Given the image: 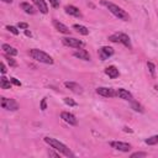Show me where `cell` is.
<instances>
[{"label":"cell","mask_w":158,"mask_h":158,"mask_svg":"<svg viewBox=\"0 0 158 158\" xmlns=\"http://www.w3.org/2000/svg\"><path fill=\"white\" fill-rule=\"evenodd\" d=\"M101 4H102L104 6H106V7L109 9V11H110L112 15H115L117 19H120V20H122V21H128V20H130V15H128V14H127L122 7H120V6L115 5L114 2H110V1L102 0V1H101Z\"/></svg>","instance_id":"6da1fadb"},{"label":"cell","mask_w":158,"mask_h":158,"mask_svg":"<svg viewBox=\"0 0 158 158\" xmlns=\"http://www.w3.org/2000/svg\"><path fill=\"white\" fill-rule=\"evenodd\" d=\"M44 142L47 144H49L52 148H54L56 151H58L59 153H62L65 157H74V154L70 152V149L62 142H59L58 139L53 138V137H44Z\"/></svg>","instance_id":"7a4b0ae2"},{"label":"cell","mask_w":158,"mask_h":158,"mask_svg":"<svg viewBox=\"0 0 158 158\" xmlns=\"http://www.w3.org/2000/svg\"><path fill=\"white\" fill-rule=\"evenodd\" d=\"M30 56L37 60V62H41V63H46V64H53V58L47 54L46 52L41 51V49H37V48H32L30 49Z\"/></svg>","instance_id":"3957f363"},{"label":"cell","mask_w":158,"mask_h":158,"mask_svg":"<svg viewBox=\"0 0 158 158\" xmlns=\"http://www.w3.org/2000/svg\"><path fill=\"white\" fill-rule=\"evenodd\" d=\"M109 40L111 42H120L122 43L125 47L127 48H132V44H131V41H130V37L126 35V33H122V32H118V33H114L111 36H109Z\"/></svg>","instance_id":"277c9868"},{"label":"cell","mask_w":158,"mask_h":158,"mask_svg":"<svg viewBox=\"0 0 158 158\" xmlns=\"http://www.w3.org/2000/svg\"><path fill=\"white\" fill-rule=\"evenodd\" d=\"M62 42H63V44L64 46H67V47H72V48H83V46H84V43H83V41H80V40H78V38H74V37H63L62 38Z\"/></svg>","instance_id":"5b68a950"},{"label":"cell","mask_w":158,"mask_h":158,"mask_svg":"<svg viewBox=\"0 0 158 158\" xmlns=\"http://www.w3.org/2000/svg\"><path fill=\"white\" fill-rule=\"evenodd\" d=\"M1 107L5 110H9V111H16L19 109V104L14 99L1 98Z\"/></svg>","instance_id":"8992f818"},{"label":"cell","mask_w":158,"mask_h":158,"mask_svg":"<svg viewBox=\"0 0 158 158\" xmlns=\"http://www.w3.org/2000/svg\"><path fill=\"white\" fill-rule=\"evenodd\" d=\"M110 146L116 149V151H121V152H128L131 149V144L126 143V142H121V141H111Z\"/></svg>","instance_id":"52a82bcc"},{"label":"cell","mask_w":158,"mask_h":158,"mask_svg":"<svg viewBox=\"0 0 158 158\" xmlns=\"http://www.w3.org/2000/svg\"><path fill=\"white\" fill-rule=\"evenodd\" d=\"M96 93L99 95H101V96H105V98H114V96H116V91L112 88L101 86V88H98L96 89Z\"/></svg>","instance_id":"ba28073f"},{"label":"cell","mask_w":158,"mask_h":158,"mask_svg":"<svg viewBox=\"0 0 158 158\" xmlns=\"http://www.w3.org/2000/svg\"><path fill=\"white\" fill-rule=\"evenodd\" d=\"M114 54V48L109 47V46H104L99 49V57L101 58V60L107 59L109 57H111Z\"/></svg>","instance_id":"9c48e42d"},{"label":"cell","mask_w":158,"mask_h":158,"mask_svg":"<svg viewBox=\"0 0 158 158\" xmlns=\"http://www.w3.org/2000/svg\"><path fill=\"white\" fill-rule=\"evenodd\" d=\"M60 117L63 118V121H65L67 123H69V125H72V126L78 125V120H77V117H75L73 114H70V112L63 111V112L60 114Z\"/></svg>","instance_id":"30bf717a"},{"label":"cell","mask_w":158,"mask_h":158,"mask_svg":"<svg viewBox=\"0 0 158 158\" xmlns=\"http://www.w3.org/2000/svg\"><path fill=\"white\" fill-rule=\"evenodd\" d=\"M64 86L68 88L69 90H72V91L75 93V94H81V93H83V86L79 85V84L75 83V81H64Z\"/></svg>","instance_id":"8fae6325"},{"label":"cell","mask_w":158,"mask_h":158,"mask_svg":"<svg viewBox=\"0 0 158 158\" xmlns=\"http://www.w3.org/2000/svg\"><path fill=\"white\" fill-rule=\"evenodd\" d=\"M116 96H118L120 99L126 100V101H132V100H133L132 94H131L128 90L122 89V88H120V89H117V90H116Z\"/></svg>","instance_id":"7c38bea8"},{"label":"cell","mask_w":158,"mask_h":158,"mask_svg":"<svg viewBox=\"0 0 158 158\" xmlns=\"http://www.w3.org/2000/svg\"><path fill=\"white\" fill-rule=\"evenodd\" d=\"M53 26L56 27V30L57 31H59L60 33H64V35H69L70 33V30H69V27H67L64 23H62V22H59L58 20H56V19H53Z\"/></svg>","instance_id":"4fadbf2b"},{"label":"cell","mask_w":158,"mask_h":158,"mask_svg":"<svg viewBox=\"0 0 158 158\" xmlns=\"http://www.w3.org/2000/svg\"><path fill=\"white\" fill-rule=\"evenodd\" d=\"M64 10H65V12H67L68 15H72V16H74V17H81V16H83L81 12H80V10H79L78 7H75V6H73V5H67V6L64 7Z\"/></svg>","instance_id":"5bb4252c"},{"label":"cell","mask_w":158,"mask_h":158,"mask_svg":"<svg viewBox=\"0 0 158 158\" xmlns=\"http://www.w3.org/2000/svg\"><path fill=\"white\" fill-rule=\"evenodd\" d=\"M73 56L77 57V58H79V59H83V60H90V54H89V52H86L85 49H81V48H79L78 51H75V52L73 53Z\"/></svg>","instance_id":"9a60e30c"},{"label":"cell","mask_w":158,"mask_h":158,"mask_svg":"<svg viewBox=\"0 0 158 158\" xmlns=\"http://www.w3.org/2000/svg\"><path fill=\"white\" fill-rule=\"evenodd\" d=\"M32 1L36 5V7L40 10V12H42V14H47L48 12V6H47L44 0H32Z\"/></svg>","instance_id":"2e32d148"},{"label":"cell","mask_w":158,"mask_h":158,"mask_svg":"<svg viewBox=\"0 0 158 158\" xmlns=\"http://www.w3.org/2000/svg\"><path fill=\"white\" fill-rule=\"evenodd\" d=\"M105 74L106 75H109L111 79H115V78H117L118 77V69L115 67V65H110V67H107L106 69H105Z\"/></svg>","instance_id":"e0dca14e"},{"label":"cell","mask_w":158,"mask_h":158,"mask_svg":"<svg viewBox=\"0 0 158 158\" xmlns=\"http://www.w3.org/2000/svg\"><path fill=\"white\" fill-rule=\"evenodd\" d=\"M2 49H4V52H5V54H7V56H16L17 54V49H15L14 47H11L10 44H6V43H4L2 46Z\"/></svg>","instance_id":"ac0fdd59"},{"label":"cell","mask_w":158,"mask_h":158,"mask_svg":"<svg viewBox=\"0 0 158 158\" xmlns=\"http://www.w3.org/2000/svg\"><path fill=\"white\" fill-rule=\"evenodd\" d=\"M21 9L26 12V14H30V15H33V14H36V10H35V7L32 6V5H30V2H22L21 5Z\"/></svg>","instance_id":"d6986e66"},{"label":"cell","mask_w":158,"mask_h":158,"mask_svg":"<svg viewBox=\"0 0 158 158\" xmlns=\"http://www.w3.org/2000/svg\"><path fill=\"white\" fill-rule=\"evenodd\" d=\"M73 28H74L78 33H80V35H84V36L89 35V30H88L85 26H83V25H78V23H75V25H73Z\"/></svg>","instance_id":"ffe728a7"},{"label":"cell","mask_w":158,"mask_h":158,"mask_svg":"<svg viewBox=\"0 0 158 158\" xmlns=\"http://www.w3.org/2000/svg\"><path fill=\"white\" fill-rule=\"evenodd\" d=\"M11 81H10V79H6L4 75L0 78V86H1V89H10L11 88Z\"/></svg>","instance_id":"44dd1931"},{"label":"cell","mask_w":158,"mask_h":158,"mask_svg":"<svg viewBox=\"0 0 158 158\" xmlns=\"http://www.w3.org/2000/svg\"><path fill=\"white\" fill-rule=\"evenodd\" d=\"M147 144H149V146H154V144H158V135H156V136H152V137H148V138H146V141H144Z\"/></svg>","instance_id":"7402d4cb"},{"label":"cell","mask_w":158,"mask_h":158,"mask_svg":"<svg viewBox=\"0 0 158 158\" xmlns=\"http://www.w3.org/2000/svg\"><path fill=\"white\" fill-rule=\"evenodd\" d=\"M131 106H132V109H133L135 111H138V112H143V111H144V110H143V106H142L141 104H138L137 101H135V100L131 101Z\"/></svg>","instance_id":"603a6c76"},{"label":"cell","mask_w":158,"mask_h":158,"mask_svg":"<svg viewBox=\"0 0 158 158\" xmlns=\"http://www.w3.org/2000/svg\"><path fill=\"white\" fill-rule=\"evenodd\" d=\"M147 67H148V70L152 74V77H154L156 75V65L152 62H147Z\"/></svg>","instance_id":"cb8c5ba5"},{"label":"cell","mask_w":158,"mask_h":158,"mask_svg":"<svg viewBox=\"0 0 158 158\" xmlns=\"http://www.w3.org/2000/svg\"><path fill=\"white\" fill-rule=\"evenodd\" d=\"M6 60H7V63L10 64V67H16V65H17V63L15 62V59H12L11 56H7V54H6Z\"/></svg>","instance_id":"d4e9b609"},{"label":"cell","mask_w":158,"mask_h":158,"mask_svg":"<svg viewBox=\"0 0 158 158\" xmlns=\"http://www.w3.org/2000/svg\"><path fill=\"white\" fill-rule=\"evenodd\" d=\"M63 100H64V102H65L67 105H69V106H77V102H75L73 99H70V98H64Z\"/></svg>","instance_id":"484cf974"},{"label":"cell","mask_w":158,"mask_h":158,"mask_svg":"<svg viewBox=\"0 0 158 158\" xmlns=\"http://www.w3.org/2000/svg\"><path fill=\"white\" fill-rule=\"evenodd\" d=\"M139 158V157H147V153L146 152H135L131 154V158Z\"/></svg>","instance_id":"4316f807"},{"label":"cell","mask_w":158,"mask_h":158,"mask_svg":"<svg viewBox=\"0 0 158 158\" xmlns=\"http://www.w3.org/2000/svg\"><path fill=\"white\" fill-rule=\"evenodd\" d=\"M6 30H9L11 33L14 35H19V30L15 27V26H6Z\"/></svg>","instance_id":"83f0119b"},{"label":"cell","mask_w":158,"mask_h":158,"mask_svg":"<svg viewBox=\"0 0 158 158\" xmlns=\"http://www.w3.org/2000/svg\"><path fill=\"white\" fill-rule=\"evenodd\" d=\"M46 109H47V98H43V99L41 100V110L44 111Z\"/></svg>","instance_id":"f1b7e54d"},{"label":"cell","mask_w":158,"mask_h":158,"mask_svg":"<svg viewBox=\"0 0 158 158\" xmlns=\"http://www.w3.org/2000/svg\"><path fill=\"white\" fill-rule=\"evenodd\" d=\"M49 1V4L53 6V7H59V0H48Z\"/></svg>","instance_id":"f546056e"},{"label":"cell","mask_w":158,"mask_h":158,"mask_svg":"<svg viewBox=\"0 0 158 158\" xmlns=\"http://www.w3.org/2000/svg\"><path fill=\"white\" fill-rule=\"evenodd\" d=\"M17 27H19V28H23V30H27V28H28V25H27L26 22H19Z\"/></svg>","instance_id":"4dcf8cb0"},{"label":"cell","mask_w":158,"mask_h":158,"mask_svg":"<svg viewBox=\"0 0 158 158\" xmlns=\"http://www.w3.org/2000/svg\"><path fill=\"white\" fill-rule=\"evenodd\" d=\"M10 81L14 84V85H17V86H21V81H19L16 78H10Z\"/></svg>","instance_id":"1f68e13d"},{"label":"cell","mask_w":158,"mask_h":158,"mask_svg":"<svg viewBox=\"0 0 158 158\" xmlns=\"http://www.w3.org/2000/svg\"><path fill=\"white\" fill-rule=\"evenodd\" d=\"M0 68H1V69H0V70H1V73H2V74H5V73H6V67H5V63H4V62H1Z\"/></svg>","instance_id":"d6a6232c"},{"label":"cell","mask_w":158,"mask_h":158,"mask_svg":"<svg viewBox=\"0 0 158 158\" xmlns=\"http://www.w3.org/2000/svg\"><path fill=\"white\" fill-rule=\"evenodd\" d=\"M48 156H49V157H59V152L56 153V152H53V151H49V152H48Z\"/></svg>","instance_id":"836d02e7"},{"label":"cell","mask_w":158,"mask_h":158,"mask_svg":"<svg viewBox=\"0 0 158 158\" xmlns=\"http://www.w3.org/2000/svg\"><path fill=\"white\" fill-rule=\"evenodd\" d=\"M25 35H26V36H28V37H31V36H32L31 31H28V30H25Z\"/></svg>","instance_id":"e575fe53"},{"label":"cell","mask_w":158,"mask_h":158,"mask_svg":"<svg viewBox=\"0 0 158 158\" xmlns=\"http://www.w3.org/2000/svg\"><path fill=\"white\" fill-rule=\"evenodd\" d=\"M4 2H7V4H11L12 2V0H2Z\"/></svg>","instance_id":"d590c367"},{"label":"cell","mask_w":158,"mask_h":158,"mask_svg":"<svg viewBox=\"0 0 158 158\" xmlns=\"http://www.w3.org/2000/svg\"><path fill=\"white\" fill-rule=\"evenodd\" d=\"M125 131H126V132H127V131H128V132H132V130H130V128H127V127H125Z\"/></svg>","instance_id":"8d00e7d4"},{"label":"cell","mask_w":158,"mask_h":158,"mask_svg":"<svg viewBox=\"0 0 158 158\" xmlns=\"http://www.w3.org/2000/svg\"><path fill=\"white\" fill-rule=\"evenodd\" d=\"M154 89H156V90L158 91V84H157V85H154Z\"/></svg>","instance_id":"74e56055"}]
</instances>
